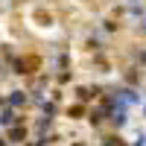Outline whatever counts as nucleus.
<instances>
[{"instance_id": "nucleus-1", "label": "nucleus", "mask_w": 146, "mask_h": 146, "mask_svg": "<svg viewBox=\"0 0 146 146\" xmlns=\"http://www.w3.org/2000/svg\"><path fill=\"white\" fill-rule=\"evenodd\" d=\"M21 102H27V96H23L21 91H15V96H12V105H21Z\"/></svg>"}, {"instance_id": "nucleus-2", "label": "nucleus", "mask_w": 146, "mask_h": 146, "mask_svg": "<svg viewBox=\"0 0 146 146\" xmlns=\"http://www.w3.org/2000/svg\"><path fill=\"white\" fill-rule=\"evenodd\" d=\"M0 146H6V143H0Z\"/></svg>"}]
</instances>
